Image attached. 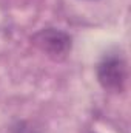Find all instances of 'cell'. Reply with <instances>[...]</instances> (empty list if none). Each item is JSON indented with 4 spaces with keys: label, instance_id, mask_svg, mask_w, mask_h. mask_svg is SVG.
Instances as JSON below:
<instances>
[{
    "label": "cell",
    "instance_id": "obj_1",
    "mask_svg": "<svg viewBox=\"0 0 131 133\" xmlns=\"http://www.w3.org/2000/svg\"><path fill=\"white\" fill-rule=\"evenodd\" d=\"M97 79L108 91H123L128 81V66L125 59L119 54H106L97 65Z\"/></svg>",
    "mask_w": 131,
    "mask_h": 133
},
{
    "label": "cell",
    "instance_id": "obj_2",
    "mask_svg": "<svg viewBox=\"0 0 131 133\" xmlns=\"http://www.w3.org/2000/svg\"><path fill=\"white\" fill-rule=\"evenodd\" d=\"M33 43L42 53L54 61L65 59L71 51V37L56 28H45L34 34Z\"/></svg>",
    "mask_w": 131,
    "mask_h": 133
}]
</instances>
